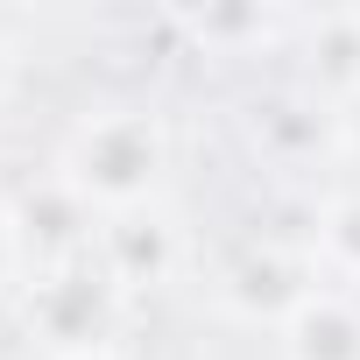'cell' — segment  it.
Wrapping results in <instances>:
<instances>
[{"label": "cell", "instance_id": "cell-5", "mask_svg": "<svg viewBox=\"0 0 360 360\" xmlns=\"http://www.w3.org/2000/svg\"><path fill=\"white\" fill-rule=\"evenodd\" d=\"M8 212H15L22 255H36L43 269H57V262H85V255H92V240H99V212L64 184L57 169H50V176H36V184H29Z\"/></svg>", "mask_w": 360, "mask_h": 360}, {"label": "cell", "instance_id": "cell-2", "mask_svg": "<svg viewBox=\"0 0 360 360\" xmlns=\"http://www.w3.org/2000/svg\"><path fill=\"white\" fill-rule=\"evenodd\" d=\"M120 311H127V297L113 290V276H106L92 255H85V262L36 269V276H29V290H22V332H29L50 360L113 346Z\"/></svg>", "mask_w": 360, "mask_h": 360}, {"label": "cell", "instance_id": "cell-8", "mask_svg": "<svg viewBox=\"0 0 360 360\" xmlns=\"http://www.w3.org/2000/svg\"><path fill=\"white\" fill-rule=\"evenodd\" d=\"M318 248H325V262H332L339 276H360V191H346V198L325 205V219H318Z\"/></svg>", "mask_w": 360, "mask_h": 360}, {"label": "cell", "instance_id": "cell-9", "mask_svg": "<svg viewBox=\"0 0 360 360\" xmlns=\"http://www.w3.org/2000/svg\"><path fill=\"white\" fill-rule=\"evenodd\" d=\"M191 29L205 43H233V36H269V15H255V8H212V15H191Z\"/></svg>", "mask_w": 360, "mask_h": 360}, {"label": "cell", "instance_id": "cell-11", "mask_svg": "<svg viewBox=\"0 0 360 360\" xmlns=\"http://www.w3.org/2000/svg\"><path fill=\"white\" fill-rule=\"evenodd\" d=\"M332 127H339V141H346V148L360 155V92H353L346 106H332Z\"/></svg>", "mask_w": 360, "mask_h": 360}, {"label": "cell", "instance_id": "cell-7", "mask_svg": "<svg viewBox=\"0 0 360 360\" xmlns=\"http://www.w3.org/2000/svg\"><path fill=\"white\" fill-rule=\"evenodd\" d=\"M304 64H311V78L332 92V106H346V99L360 92V8L318 15L311 36H304Z\"/></svg>", "mask_w": 360, "mask_h": 360}, {"label": "cell", "instance_id": "cell-10", "mask_svg": "<svg viewBox=\"0 0 360 360\" xmlns=\"http://www.w3.org/2000/svg\"><path fill=\"white\" fill-rule=\"evenodd\" d=\"M22 262H29V255H22V233H15V212L0 205V290L15 283V269H22Z\"/></svg>", "mask_w": 360, "mask_h": 360}, {"label": "cell", "instance_id": "cell-12", "mask_svg": "<svg viewBox=\"0 0 360 360\" xmlns=\"http://www.w3.org/2000/svg\"><path fill=\"white\" fill-rule=\"evenodd\" d=\"M8 92H15V43L0 36V106H8Z\"/></svg>", "mask_w": 360, "mask_h": 360}, {"label": "cell", "instance_id": "cell-3", "mask_svg": "<svg viewBox=\"0 0 360 360\" xmlns=\"http://www.w3.org/2000/svg\"><path fill=\"white\" fill-rule=\"evenodd\" d=\"M311 297H318V269L297 248H283V240H255V248H240L219 269V304L233 318H248V325H276L283 332Z\"/></svg>", "mask_w": 360, "mask_h": 360}, {"label": "cell", "instance_id": "cell-4", "mask_svg": "<svg viewBox=\"0 0 360 360\" xmlns=\"http://www.w3.org/2000/svg\"><path fill=\"white\" fill-rule=\"evenodd\" d=\"M92 262L113 276L120 297H134V290H162L176 269H184V233H176V219H169L162 205L113 212V219H99Z\"/></svg>", "mask_w": 360, "mask_h": 360}, {"label": "cell", "instance_id": "cell-1", "mask_svg": "<svg viewBox=\"0 0 360 360\" xmlns=\"http://www.w3.org/2000/svg\"><path fill=\"white\" fill-rule=\"evenodd\" d=\"M176 162V141H169V120L155 106H99L85 113L71 134H64V155H57V176L92 205V212H141L155 205L162 176Z\"/></svg>", "mask_w": 360, "mask_h": 360}, {"label": "cell", "instance_id": "cell-13", "mask_svg": "<svg viewBox=\"0 0 360 360\" xmlns=\"http://www.w3.org/2000/svg\"><path fill=\"white\" fill-rule=\"evenodd\" d=\"M64 360H127L120 346H99V353H64Z\"/></svg>", "mask_w": 360, "mask_h": 360}, {"label": "cell", "instance_id": "cell-6", "mask_svg": "<svg viewBox=\"0 0 360 360\" xmlns=\"http://www.w3.org/2000/svg\"><path fill=\"white\" fill-rule=\"evenodd\" d=\"M283 360H360V304H346L339 290H318L283 325Z\"/></svg>", "mask_w": 360, "mask_h": 360}]
</instances>
